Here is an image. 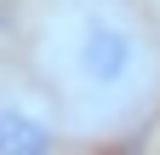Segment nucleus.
<instances>
[{
    "instance_id": "obj_2",
    "label": "nucleus",
    "mask_w": 160,
    "mask_h": 155,
    "mask_svg": "<svg viewBox=\"0 0 160 155\" xmlns=\"http://www.w3.org/2000/svg\"><path fill=\"white\" fill-rule=\"evenodd\" d=\"M0 155H52V126L40 115L6 104L0 109Z\"/></svg>"
},
{
    "instance_id": "obj_1",
    "label": "nucleus",
    "mask_w": 160,
    "mask_h": 155,
    "mask_svg": "<svg viewBox=\"0 0 160 155\" xmlns=\"http://www.w3.org/2000/svg\"><path fill=\"white\" fill-rule=\"evenodd\" d=\"M69 81L86 92V104H126L143 81L137 29L114 12H86L69 40Z\"/></svg>"
}]
</instances>
